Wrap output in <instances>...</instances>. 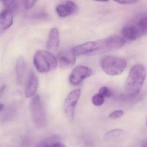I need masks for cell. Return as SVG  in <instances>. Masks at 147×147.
Listing matches in <instances>:
<instances>
[{
	"instance_id": "obj_1",
	"label": "cell",
	"mask_w": 147,
	"mask_h": 147,
	"mask_svg": "<svg viewBox=\"0 0 147 147\" xmlns=\"http://www.w3.org/2000/svg\"><path fill=\"white\" fill-rule=\"evenodd\" d=\"M146 73V70L142 65L136 64L132 67L125 85V90L129 96L133 97L139 94Z\"/></svg>"
},
{
	"instance_id": "obj_2",
	"label": "cell",
	"mask_w": 147,
	"mask_h": 147,
	"mask_svg": "<svg viewBox=\"0 0 147 147\" xmlns=\"http://www.w3.org/2000/svg\"><path fill=\"white\" fill-rule=\"evenodd\" d=\"M33 63L37 71L42 73L53 70L57 65V58L51 53L44 50L36 52L34 57Z\"/></svg>"
},
{
	"instance_id": "obj_3",
	"label": "cell",
	"mask_w": 147,
	"mask_h": 147,
	"mask_svg": "<svg viewBox=\"0 0 147 147\" xmlns=\"http://www.w3.org/2000/svg\"><path fill=\"white\" fill-rule=\"evenodd\" d=\"M101 66L103 71L109 76L121 75L127 67V61L124 59L114 56H108L102 60Z\"/></svg>"
},
{
	"instance_id": "obj_4",
	"label": "cell",
	"mask_w": 147,
	"mask_h": 147,
	"mask_svg": "<svg viewBox=\"0 0 147 147\" xmlns=\"http://www.w3.org/2000/svg\"><path fill=\"white\" fill-rule=\"evenodd\" d=\"M30 110L33 122L37 128H43L47 123L46 117L43 109L40 97L34 96L30 103Z\"/></svg>"
},
{
	"instance_id": "obj_5",
	"label": "cell",
	"mask_w": 147,
	"mask_h": 147,
	"mask_svg": "<svg viewBox=\"0 0 147 147\" xmlns=\"http://www.w3.org/2000/svg\"><path fill=\"white\" fill-rule=\"evenodd\" d=\"M96 42L98 52L108 51L119 49L123 47L126 43L125 39L117 35L109 36Z\"/></svg>"
},
{
	"instance_id": "obj_6",
	"label": "cell",
	"mask_w": 147,
	"mask_h": 147,
	"mask_svg": "<svg viewBox=\"0 0 147 147\" xmlns=\"http://www.w3.org/2000/svg\"><path fill=\"white\" fill-rule=\"evenodd\" d=\"M81 94V90L76 89L67 96L63 104V110L68 120L71 122L74 119L75 108Z\"/></svg>"
},
{
	"instance_id": "obj_7",
	"label": "cell",
	"mask_w": 147,
	"mask_h": 147,
	"mask_svg": "<svg viewBox=\"0 0 147 147\" xmlns=\"http://www.w3.org/2000/svg\"><path fill=\"white\" fill-rule=\"evenodd\" d=\"M92 71L88 67L83 66H76L70 75L69 82L73 85L80 84L83 80L91 75Z\"/></svg>"
},
{
	"instance_id": "obj_8",
	"label": "cell",
	"mask_w": 147,
	"mask_h": 147,
	"mask_svg": "<svg viewBox=\"0 0 147 147\" xmlns=\"http://www.w3.org/2000/svg\"><path fill=\"white\" fill-rule=\"evenodd\" d=\"M77 56L72 51H64L59 53L57 57V63L60 68L68 69L71 68L76 62Z\"/></svg>"
},
{
	"instance_id": "obj_9",
	"label": "cell",
	"mask_w": 147,
	"mask_h": 147,
	"mask_svg": "<svg viewBox=\"0 0 147 147\" xmlns=\"http://www.w3.org/2000/svg\"><path fill=\"white\" fill-rule=\"evenodd\" d=\"M76 56L85 55L97 51L96 41H89L76 46L72 49Z\"/></svg>"
},
{
	"instance_id": "obj_10",
	"label": "cell",
	"mask_w": 147,
	"mask_h": 147,
	"mask_svg": "<svg viewBox=\"0 0 147 147\" xmlns=\"http://www.w3.org/2000/svg\"><path fill=\"white\" fill-rule=\"evenodd\" d=\"M78 10V7L72 1H69L64 4H59L56 8V13L61 17H65L75 14Z\"/></svg>"
},
{
	"instance_id": "obj_11",
	"label": "cell",
	"mask_w": 147,
	"mask_h": 147,
	"mask_svg": "<svg viewBox=\"0 0 147 147\" xmlns=\"http://www.w3.org/2000/svg\"><path fill=\"white\" fill-rule=\"evenodd\" d=\"M13 21L12 11L5 9L0 13V35L12 26Z\"/></svg>"
},
{
	"instance_id": "obj_12",
	"label": "cell",
	"mask_w": 147,
	"mask_h": 147,
	"mask_svg": "<svg viewBox=\"0 0 147 147\" xmlns=\"http://www.w3.org/2000/svg\"><path fill=\"white\" fill-rule=\"evenodd\" d=\"M60 44L59 31L56 28H52L49 33L47 43L48 51H55L59 48Z\"/></svg>"
},
{
	"instance_id": "obj_13",
	"label": "cell",
	"mask_w": 147,
	"mask_h": 147,
	"mask_svg": "<svg viewBox=\"0 0 147 147\" xmlns=\"http://www.w3.org/2000/svg\"><path fill=\"white\" fill-rule=\"evenodd\" d=\"M38 87V79L37 76L33 72H30L28 83L26 90V97L33 96L36 92Z\"/></svg>"
},
{
	"instance_id": "obj_14",
	"label": "cell",
	"mask_w": 147,
	"mask_h": 147,
	"mask_svg": "<svg viewBox=\"0 0 147 147\" xmlns=\"http://www.w3.org/2000/svg\"><path fill=\"white\" fill-rule=\"evenodd\" d=\"M36 147H67L60 142V138L53 135L41 141Z\"/></svg>"
},
{
	"instance_id": "obj_15",
	"label": "cell",
	"mask_w": 147,
	"mask_h": 147,
	"mask_svg": "<svg viewBox=\"0 0 147 147\" xmlns=\"http://www.w3.org/2000/svg\"><path fill=\"white\" fill-rule=\"evenodd\" d=\"M26 70V62L24 57L20 56L16 63V79L19 83H22L24 79Z\"/></svg>"
},
{
	"instance_id": "obj_16",
	"label": "cell",
	"mask_w": 147,
	"mask_h": 147,
	"mask_svg": "<svg viewBox=\"0 0 147 147\" xmlns=\"http://www.w3.org/2000/svg\"><path fill=\"white\" fill-rule=\"evenodd\" d=\"M122 34L123 38L129 41H134L140 37L134 26H127L123 28Z\"/></svg>"
},
{
	"instance_id": "obj_17",
	"label": "cell",
	"mask_w": 147,
	"mask_h": 147,
	"mask_svg": "<svg viewBox=\"0 0 147 147\" xmlns=\"http://www.w3.org/2000/svg\"><path fill=\"white\" fill-rule=\"evenodd\" d=\"M140 36L147 35V16L141 18L134 26Z\"/></svg>"
},
{
	"instance_id": "obj_18",
	"label": "cell",
	"mask_w": 147,
	"mask_h": 147,
	"mask_svg": "<svg viewBox=\"0 0 147 147\" xmlns=\"http://www.w3.org/2000/svg\"><path fill=\"white\" fill-rule=\"evenodd\" d=\"M3 5L6 7L7 9L12 11H16L19 7V1H2Z\"/></svg>"
},
{
	"instance_id": "obj_19",
	"label": "cell",
	"mask_w": 147,
	"mask_h": 147,
	"mask_svg": "<svg viewBox=\"0 0 147 147\" xmlns=\"http://www.w3.org/2000/svg\"><path fill=\"white\" fill-rule=\"evenodd\" d=\"M123 134V131L120 129H112L106 133L105 135V140H110L115 137H118L122 135Z\"/></svg>"
},
{
	"instance_id": "obj_20",
	"label": "cell",
	"mask_w": 147,
	"mask_h": 147,
	"mask_svg": "<svg viewBox=\"0 0 147 147\" xmlns=\"http://www.w3.org/2000/svg\"><path fill=\"white\" fill-rule=\"evenodd\" d=\"M92 104L96 106H100L103 104L105 97L101 94L98 93L93 96L92 98Z\"/></svg>"
},
{
	"instance_id": "obj_21",
	"label": "cell",
	"mask_w": 147,
	"mask_h": 147,
	"mask_svg": "<svg viewBox=\"0 0 147 147\" xmlns=\"http://www.w3.org/2000/svg\"><path fill=\"white\" fill-rule=\"evenodd\" d=\"M105 98H109L111 96V92L109 88L106 86H103L99 89L98 93Z\"/></svg>"
},
{
	"instance_id": "obj_22",
	"label": "cell",
	"mask_w": 147,
	"mask_h": 147,
	"mask_svg": "<svg viewBox=\"0 0 147 147\" xmlns=\"http://www.w3.org/2000/svg\"><path fill=\"white\" fill-rule=\"evenodd\" d=\"M124 114V112L122 110H117L113 111L109 115V118L110 119H115L120 118Z\"/></svg>"
},
{
	"instance_id": "obj_23",
	"label": "cell",
	"mask_w": 147,
	"mask_h": 147,
	"mask_svg": "<svg viewBox=\"0 0 147 147\" xmlns=\"http://www.w3.org/2000/svg\"><path fill=\"white\" fill-rule=\"evenodd\" d=\"M23 3H24V6L25 8L27 9H29L32 7L35 3L36 2V1L35 0H28V1H23Z\"/></svg>"
},
{
	"instance_id": "obj_24",
	"label": "cell",
	"mask_w": 147,
	"mask_h": 147,
	"mask_svg": "<svg viewBox=\"0 0 147 147\" xmlns=\"http://www.w3.org/2000/svg\"><path fill=\"white\" fill-rule=\"evenodd\" d=\"M116 2L122 4H131L137 2L138 1L134 0H126V1H115Z\"/></svg>"
},
{
	"instance_id": "obj_25",
	"label": "cell",
	"mask_w": 147,
	"mask_h": 147,
	"mask_svg": "<svg viewBox=\"0 0 147 147\" xmlns=\"http://www.w3.org/2000/svg\"><path fill=\"white\" fill-rule=\"evenodd\" d=\"M6 86L4 85H3L0 88V97L2 96L4 91H5L6 89Z\"/></svg>"
},
{
	"instance_id": "obj_26",
	"label": "cell",
	"mask_w": 147,
	"mask_h": 147,
	"mask_svg": "<svg viewBox=\"0 0 147 147\" xmlns=\"http://www.w3.org/2000/svg\"><path fill=\"white\" fill-rule=\"evenodd\" d=\"M4 104H3L0 103V111H1L3 109V108H4Z\"/></svg>"
},
{
	"instance_id": "obj_27",
	"label": "cell",
	"mask_w": 147,
	"mask_h": 147,
	"mask_svg": "<svg viewBox=\"0 0 147 147\" xmlns=\"http://www.w3.org/2000/svg\"><path fill=\"white\" fill-rule=\"evenodd\" d=\"M141 147H147V142H146L145 144H143Z\"/></svg>"
},
{
	"instance_id": "obj_28",
	"label": "cell",
	"mask_w": 147,
	"mask_h": 147,
	"mask_svg": "<svg viewBox=\"0 0 147 147\" xmlns=\"http://www.w3.org/2000/svg\"><path fill=\"white\" fill-rule=\"evenodd\" d=\"M146 124H147V123H146Z\"/></svg>"
}]
</instances>
